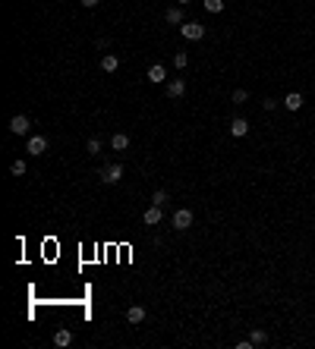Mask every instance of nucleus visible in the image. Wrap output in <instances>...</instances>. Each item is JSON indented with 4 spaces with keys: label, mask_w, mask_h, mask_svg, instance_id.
I'll list each match as a JSON object with an SVG mask.
<instances>
[{
    "label": "nucleus",
    "mask_w": 315,
    "mask_h": 349,
    "mask_svg": "<svg viewBox=\"0 0 315 349\" xmlns=\"http://www.w3.org/2000/svg\"><path fill=\"white\" fill-rule=\"evenodd\" d=\"M120 180H123V164H107L101 170V183L104 186H117Z\"/></svg>",
    "instance_id": "f257e3e1"
},
{
    "label": "nucleus",
    "mask_w": 315,
    "mask_h": 349,
    "mask_svg": "<svg viewBox=\"0 0 315 349\" xmlns=\"http://www.w3.org/2000/svg\"><path fill=\"white\" fill-rule=\"evenodd\" d=\"M170 227L180 230V233H183V230H189V227H192V211H189V208L174 211V217H170Z\"/></svg>",
    "instance_id": "f03ea898"
},
{
    "label": "nucleus",
    "mask_w": 315,
    "mask_h": 349,
    "mask_svg": "<svg viewBox=\"0 0 315 349\" xmlns=\"http://www.w3.org/2000/svg\"><path fill=\"white\" fill-rule=\"evenodd\" d=\"M29 129H32V120H29L25 114L10 116V132H13V135H29Z\"/></svg>",
    "instance_id": "7ed1b4c3"
},
{
    "label": "nucleus",
    "mask_w": 315,
    "mask_h": 349,
    "mask_svg": "<svg viewBox=\"0 0 315 349\" xmlns=\"http://www.w3.org/2000/svg\"><path fill=\"white\" fill-rule=\"evenodd\" d=\"M180 32H183V38H186V41H199V38H205V25H202V22H183V25H180Z\"/></svg>",
    "instance_id": "20e7f679"
},
{
    "label": "nucleus",
    "mask_w": 315,
    "mask_h": 349,
    "mask_svg": "<svg viewBox=\"0 0 315 349\" xmlns=\"http://www.w3.org/2000/svg\"><path fill=\"white\" fill-rule=\"evenodd\" d=\"M25 151H29V155H45L47 151V139L45 135H29V145H25Z\"/></svg>",
    "instance_id": "39448f33"
},
{
    "label": "nucleus",
    "mask_w": 315,
    "mask_h": 349,
    "mask_svg": "<svg viewBox=\"0 0 315 349\" xmlns=\"http://www.w3.org/2000/svg\"><path fill=\"white\" fill-rule=\"evenodd\" d=\"M183 95H186V82L183 79H170L167 82V98L177 101V98H183Z\"/></svg>",
    "instance_id": "423d86ee"
},
{
    "label": "nucleus",
    "mask_w": 315,
    "mask_h": 349,
    "mask_svg": "<svg viewBox=\"0 0 315 349\" xmlns=\"http://www.w3.org/2000/svg\"><path fill=\"white\" fill-rule=\"evenodd\" d=\"M164 79H167V70H164L161 63H151V66H148V82H151V85H161Z\"/></svg>",
    "instance_id": "0eeeda50"
},
{
    "label": "nucleus",
    "mask_w": 315,
    "mask_h": 349,
    "mask_svg": "<svg viewBox=\"0 0 315 349\" xmlns=\"http://www.w3.org/2000/svg\"><path fill=\"white\" fill-rule=\"evenodd\" d=\"M101 70H104V73H117V70H120V57H117V54H104V57H101Z\"/></svg>",
    "instance_id": "6e6552de"
},
{
    "label": "nucleus",
    "mask_w": 315,
    "mask_h": 349,
    "mask_svg": "<svg viewBox=\"0 0 315 349\" xmlns=\"http://www.w3.org/2000/svg\"><path fill=\"white\" fill-rule=\"evenodd\" d=\"M110 148H114V151H126V148H130V135H126V132H114V135H110Z\"/></svg>",
    "instance_id": "1a4fd4ad"
},
{
    "label": "nucleus",
    "mask_w": 315,
    "mask_h": 349,
    "mask_svg": "<svg viewBox=\"0 0 315 349\" xmlns=\"http://www.w3.org/2000/svg\"><path fill=\"white\" fill-rule=\"evenodd\" d=\"M164 19L170 22V25H183V6H167V13H164Z\"/></svg>",
    "instance_id": "9d476101"
},
{
    "label": "nucleus",
    "mask_w": 315,
    "mask_h": 349,
    "mask_svg": "<svg viewBox=\"0 0 315 349\" xmlns=\"http://www.w3.org/2000/svg\"><path fill=\"white\" fill-rule=\"evenodd\" d=\"M161 217H164V214H161V208H158V205H151V208H145V214H142V220H145L148 227H155V224H161Z\"/></svg>",
    "instance_id": "9b49d317"
},
{
    "label": "nucleus",
    "mask_w": 315,
    "mask_h": 349,
    "mask_svg": "<svg viewBox=\"0 0 315 349\" xmlns=\"http://www.w3.org/2000/svg\"><path fill=\"white\" fill-rule=\"evenodd\" d=\"M54 346H60V349L63 346H73V330H66V327L57 330V334H54Z\"/></svg>",
    "instance_id": "f8f14e48"
},
{
    "label": "nucleus",
    "mask_w": 315,
    "mask_h": 349,
    "mask_svg": "<svg viewBox=\"0 0 315 349\" xmlns=\"http://www.w3.org/2000/svg\"><path fill=\"white\" fill-rule=\"evenodd\" d=\"M126 321H130V324H142V321H145V309H142V305H133V309L126 311Z\"/></svg>",
    "instance_id": "ddd939ff"
},
{
    "label": "nucleus",
    "mask_w": 315,
    "mask_h": 349,
    "mask_svg": "<svg viewBox=\"0 0 315 349\" xmlns=\"http://www.w3.org/2000/svg\"><path fill=\"white\" fill-rule=\"evenodd\" d=\"M246 132H249V123H246L243 116H236V120L230 123V135H236V139H243Z\"/></svg>",
    "instance_id": "4468645a"
},
{
    "label": "nucleus",
    "mask_w": 315,
    "mask_h": 349,
    "mask_svg": "<svg viewBox=\"0 0 315 349\" xmlns=\"http://www.w3.org/2000/svg\"><path fill=\"white\" fill-rule=\"evenodd\" d=\"M284 107L287 110H300L303 107V95H300V91H290V95L284 98Z\"/></svg>",
    "instance_id": "2eb2a0df"
},
{
    "label": "nucleus",
    "mask_w": 315,
    "mask_h": 349,
    "mask_svg": "<svg viewBox=\"0 0 315 349\" xmlns=\"http://www.w3.org/2000/svg\"><path fill=\"white\" fill-rule=\"evenodd\" d=\"M249 340H252V346H265V343H268V334H265L262 327H255L252 334H249Z\"/></svg>",
    "instance_id": "dca6fc26"
},
{
    "label": "nucleus",
    "mask_w": 315,
    "mask_h": 349,
    "mask_svg": "<svg viewBox=\"0 0 315 349\" xmlns=\"http://www.w3.org/2000/svg\"><path fill=\"white\" fill-rule=\"evenodd\" d=\"M85 151H89L91 157H98L101 155V139H89V142H85Z\"/></svg>",
    "instance_id": "f3484780"
},
{
    "label": "nucleus",
    "mask_w": 315,
    "mask_h": 349,
    "mask_svg": "<svg viewBox=\"0 0 315 349\" xmlns=\"http://www.w3.org/2000/svg\"><path fill=\"white\" fill-rule=\"evenodd\" d=\"M202 3H205L208 13H221V10H224V0H202Z\"/></svg>",
    "instance_id": "a211bd4d"
},
{
    "label": "nucleus",
    "mask_w": 315,
    "mask_h": 349,
    "mask_svg": "<svg viewBox=\"0 0 315 349\" xmlns=\"http://www.w3.org/2000/svg\"><path fill=\"white\" fill-rule=\"evenodd\" d=\"M151 205H158V208H164V205H167V192H164V189H158L155 195H151Z\"/></svg>",
    "instance_id": "6ab92c4d"
},
{
    "label": "nucleus",
    "mask_w": 315,
    "mask_h": 349,
    "mask_svg": "<svg viewBox=\"0 0 315 349\" xmlns=\"http://www.w3.org/2000/svg\"><path fill=\"white\" fill-rule=\"evenodd\" d=\"M230 101H233V104H246V101H249V91H246V88H236Z\"/></svg>",
    "instance_id": "aec40b11"
},
{
    "label": "nucleus",
    "mask_w": 315,
    "mask_h": 349,
    "mask_svg": "<svg viewBox=\"0 0 315 349\" xmlns=\"http://www.w3.org/2000/svg\"><path fill=\"white\" fill-rule=\"evenodd\" d=\"M10 173H13V176H22V173H25V160H22V157L10 164Z\"/></svg>",
    "instance_id": "412c9836"
},
{
    "label": "nucleus",
    "mask_w": 315,
    "mask_h": 349,
    "mask_svg": "<svg viewBox=\"0 0 315 349\" xmlns=\"http://www.w3.org/2000/svg\"><path fill=\"white\" fill-rule=\"evenodd\" d=\"M186 63H189V57H186L183 50H180V54L174 57V66H177V70H186Z\"/></svg>",
    "instance_id": "4be33fe9"
},
{
    "label": "nucleus",
    "mask_w": 315,
    "mask_h": 349,
    "mask_svg": "<svg viewBox=\"0 0 315 349\" xmlns=\"http://www.w3.org/2000/svg\"><path fill=\"white\" fill-rule=\"evenodd\" d=\"M79 3H82V6H85V10H95V6H98V3H101V0H79Z\"/></svg>",
    "instance_id": "5701e85b"
},
{
    "label": "nucleus",
    "mask_w": 315,
    "mask_h": 349,
    "mask_svg": "<svg viewBox=\"0 0 315 349\" xmlns=\"http://www.w3.org/2000/svg\"><path fill=\"white\" fill-rule=\"evenodd\" d=\"M262 107H265V110H274V107H277V101H274V98H268V101H262Z\"/></svg>",
    "instance_id": "b1692460"
},
{
    "label": "nucleus",
    "mask_w": 315,
    "mask_h": 349,
    "mask_svg": "<svg viewBox=\"0 0 315 349\" xmlns=\"http://www.w3.org/2000/svg\"><path fill=\"white\" fill-rule=\"evenodd\" d=\"M107 44H110L107 38H98V41H95V47H98V50H107Z\"/></svg>",
    "instance_id": "393cba45"
},
{
    "label": "nucleus",
    "mask_w": 315,
    "mask_h": 349,
    "mask_svg": "<svg viewBox=\"0 0 315 349\" xmlns=\"http://www.w3.org/2000/svg\"><path fill=\"white\" fill-rule=\"evenodd\" d=\"M186 3H189V0H177V6H186Z\"/></svg>",
    "instance_id": "a878e982"
}]
</instances>
